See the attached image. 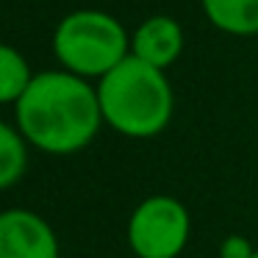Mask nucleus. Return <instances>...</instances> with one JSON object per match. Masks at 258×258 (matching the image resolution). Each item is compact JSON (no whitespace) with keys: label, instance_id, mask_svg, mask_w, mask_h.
Listing matches in <instances>:
<instances>
[{"label":"nucleus","instance_id":"20e7f679","mask_svg":"<svg viewBox=\"0 0 258 258\" xmlns=\"http://www.w3.org/2000/svg\"><path fill=\"white\" fill-rule=\"evenodd\" d=\"M191 233L189 211L180 200L153 195L131 211L128 244L139 258H178Z\"/></svg>","mask_w":258,"mask_h":258},{"label":"nucleus","instance_id":"0eeeda50","mask_svg":"<svg viewBox=\"0 0 258 258\" xmlns=\"http://www.w3.org/2000/svg\"><path fill=\"white\" fill-rule=\"evenodd\" d=\"M214 28L230 36L258 34V0H200Z\"/></svg>","mask_w":258,"mask_h":258},{"label":"nucleus","instance_id":"f257e3e1","mask_svg":"<svg viewBox=\"0 0 258 258\" xmlns=\"http://www.w3.org/2000/svg\"><path fill=\"white\" fill-rule=\"evenodd\" d=\"M17 131L31 147L50 156H73L92 145L103 122L97 86L67 70H47L31 78L14 103Z\"/></svg>","mask_w":258,"mask_h":258},{"label":"nucleus","instance_id":"7ed1b4c3","mask_svg":"<svg viewBox=\"0 0 258 258\" xmlns=\"http://www.w3.org/2000/svg\"><path fill=\"white\" fill-rule=\"evenodd\" d=\"M53 53L61 70L86 81H100L131 56V36L117 17L95 9H81L56 25Z\"/></svg>","mask_w":258,"mask_h":258},{"label":"nucleus","instance_id":"f03ea898","mask_svg":"<svg viewBox=\"0 0 258 258\" xmlns=\"http://www.w3.org/2000/svg\"><path fill=\"white\" fill-rule=\"evenodd\" d=\"M103 122L128 139H150L169 125L175 95L164 70L128 56L97 81Z\"/></svg>","mask_w":258,"mask_h":258},{"label":"nucleus","instance_id":"39448f33","mask_svg":"<svg viewBox=\"0 0 258 258\" xmlns=\"http://www.w3.org/2000/svg\"><path fill=\"white\" fill-rule=\"evenodd\" d=\"M0 258H58V236L28 208L0 211Z\"/></svg>","mask_w":258,"mask_h":258},{"label":"nucleus","instance_id":"9b49d317","mask_svg":"<svg viewBox=\"0 0 258 258\" xmlns=\"http://www.w3.org/2000/svg\"><path fill=\"white\" fill-rule=\"evenodd\" d=\"M252 258H258V250H255V255H252Z\"/></svg>","mask_w":258,"mask_h":258},{"label":"nucleus","instance_id":"1a4fd4ad","mask_svg":"<svg viewBox=\"0 0 258 258\" xmlns=\"http://www.w3.org/2000/svg\"><path fill=\"white\" fill-rule=\"evenodd\" d=\"M31 78H34V73L23 53L0 42V106L17 103L23 92L28 89Z\"/></svg>","mask_w":258,"mask_h":258},{"label":"nucleus","instance_id":"6e6552de","mask_svg":"<svg viewBox=\"0 0 258 258\" xmlns=\"http://www.w3.org/2000/svg\"><path fill=\"white\" fill-rule=\"evenodd\" d=\"M28 167V142L17 128L0 119V191L14 186Z\"/></svg>","mask_w":258,"mask_h":258},{"label":"nucleus","instance_id":"9d476101","mask_svg":"<svg viewBox=\"0 0 258 258\" xmlns=\"http://www.w3.org/2000/svg\"><path fill=\"white\" fill-rule=\"evenodd\" d=\"M252 255H255V247L247 236L233 233L228 239H222V244H219V258H252Z\"/></svg>","mask_w":258,"mask_h":258},{"label":"nucleus","instance_id":"423d86ee","mask_svg":"<svg viewBox=\"0 0 258 258\" xmlns=\"http://www.w3.org/2000/svg\"><path fill=\"white\" fill-rule=\"evenodd\" d=\"M180 53H183V28L164 14L145 20L131 36V56L158 70H167L169 64H175Z\"/></svg>","mask_w":258,"mask_h":258}]
</instances>
